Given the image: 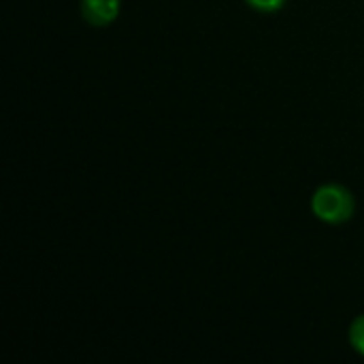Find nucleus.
Returning a JSON list of instances; mask_svg holds the SVG:
<instances>
[{
	"instance_id": "obj_1",
	"label": "nucleus",
	"mask_w": 364,
	"mask_h": 364,
	"mask_svg": "<svg viewBox=\"0 0 364 364\" xmlns=\"http://www.w3.org/2000/svg\"><path fill=\"white\" fill-rule=\"evenodd\" d=\"M356 209L354 196L339 183H324L311 196V211L318 220L331 226H339L352 220Z\"/></svg>"
},
{
	"instance_id": "obj_2",
	"label": "nucleus",
	"mask_w": 364,
	"mask_h": 364,
	"mask_svg": "<svg viewBox=\"0 0 364 364\" xmlns=\"http://www.w3.org/2000/svg\"><path fill=\"white\" fill-rule=\"evenodd\" d=\"M122 9V0H81V17L94 26L105 28L111 26Z\"/></svg>"
},
{
	"instance_id": "obj_3",
	"label": "nucleus",
	"mask_w": 364,
	"mask_h": 364,
	"mask_svg": "<svg viewBox=\"0 0 364 364\" xmlns=\"http://www.w3.org/2000/svg\"><path fill=\"white\" fill-rule=\"evenodd\" d=\"M350 343L360 356H364V316H358L352 322V326H350Z\"/></svg>"
},
{
	"instance_id": "obj_4",
	"label": "nucleus",
	"mask_w": 364,
	"mask_h": 364,
	"mask_svg": "<svg viewBox=\"0 0 364 364\" xmlns=\"http://www.w3.org/2000/svg\"><path fill=\"white\" fill-rule=\"evenodd\" d=\"M254 11H260V13H277L286 0H245Z\"/></svg>"
}]
</instances>
